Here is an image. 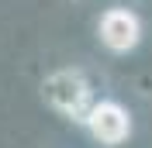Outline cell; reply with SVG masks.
Here are the masks:
<instances>
[{
	"label": "cell",
	"mask_w": 152,
	"mask_h": 148,
	"mask_svg": "<svg viewBox=\"0 0 152 148\" xmlns=\"http://www.w3.org/2000/svg\"><path fill=\"white\" fill-rule=\"evenodd\" d=\"M86 128H90V134H94L100 145H121V141L132 134V117H128V110H124L121 103L100 100V103L90 107V114H86Z\"/></svg>",
	"instance_id": "obj_2"
},
{
	"label": "cell",
	"mask_w": 152,
	"mask_h": 148,
	"mask_svg": "<svg viewBox=\"0 0 152 148\" xmlns=\"http://www.w3.org/2000/svg\"><path fill=\"white\" fill-rule=\"evenodd\" d=\"M45 96L52 107H59L62 114H69V117L76 120H86V114H90V86L83 83V76L80 73H56L45 79Z\"/></svg>",
	"instance_id": "obj_1"
},
{
	"label": "cell",
	"mask_w": 152,
	"mask_h": 148,
	"mask_svg": "<svg viewBox=\"0 0 152 148\" xmlns=\"http://www.w3.org/2000/svg\"><path fill=\"white\" fill-rule=\"evenodd\" d=\"M97 31H100V41H104L111 52H128V48H135L138 38H142V21L135 17L132 10H124V7H111V10L100 14Z\"/></svg>",
	"instance_id": "obj_3"
}]
</instances>
